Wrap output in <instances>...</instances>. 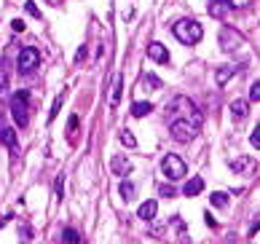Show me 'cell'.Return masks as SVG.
<instances>
[{
	"instance_id": "31",
	"label": "cell",
	"mask_w": 260,
	"mask_h": 244,
	"mask_svg": "<svg viewBox=\"0 0 260 244\" xmlns=\"http://www.w3.org/2000/svg\"><path fill=\"white\" fill-rule=\"evenodd\" d=\"M249 164V158H239V161H234V172H239V169H244Z\"/></svg>"
},
{
	"instance_id": "4",
	"label": "cell",
	"mask_w": 260,
	"mask_h": 244,
	"mask_svg": "<svg viewBox=\"0 0 260 244\" xmlns=\"http://www.w3.org/2000/svg\"><path fill=\"white\" fill-rule=\"evenodd\" d=\"M11 116L19 126L30 124V97H27V91H16L11 97Z\"/></svg>"
},
{
	"instance_id": "5",
	"label": "cell",
	"mask_w": 260,
	"mask_h": 244,
	"mask_svg": "<svg viewBox=\"0 0 260 244\" xmlns=\"http://www.w3.org/2000/svg\"><path fill=\"white\" fill-rule=\"evenodd\" d=\"M161 172L169 177V180H182L185 177V161L180 156H174V153H169V156H164V161H161Z\"/></svg>"
},
{
	"instance_id": "24",
	"label": "cell",
	"mask_w": 260,
	"mask_h": 244,
	"mask_svg": "<svg viewBox=\"0 0 260 244\" xmlns=\"http://www.w3.org/2000/svg\"><path fill=\"white\" fill-rule=\"evenodd\" d=\"M249 99H252V102L260 99V83H257V81L252 83V86H249Z\"/></svg>"
},
{
	"instance_id": "30",
	"label": "cell",
	"mask_w": 260,
	"mask_h": 244,
	"mask_svg": "<svg viewBox=\"0 0 260 244\" xmlns=\"http://www.w3.org/2000/svg\"><path fill=\"white\" fill-rule=\"evenodd\" d=\"M27 14H30V16H41V11H38V6H35L32 0H30V3H27Z\"/></svg>"
},
{
	"instance_id": "32",
	"label": "cell",
	"mask_w": 260,
	"mask_h": 244,
	"mask_svg": "<svg viewBox=\"0 0 260 244\" xmlns=\"http://www.w3.org/2000/svg\"><path fill=\"white\" fill-rule=\"evenodd\" d=\"M11 27H14L16 32H22V30H24V22H22V19H14V22H11Z\"/></svg>"
},
{
	"instance_id": "21",
	"label": "cell",
	"mask_w": 260,
	"mask_h": 244,
	"mask_svg": "<svg viewBox=\"0 0 260 244\" xmlns=\"http://www.w3.org/2000/svg\"><path fill=\"white\" fill-rule=\"evenodd\" d=\"M62 239H64V244L81 241V239H78V231H76V228H67V231H64V236H62Z\"/></svg>"
},
{
	"instance_id": "3",
	"label": "cell",
	"mask_w": 260,
	"mask_h": 244,
	"mask_svg": "<svg viewBox=\"0 0 260 244\" xmlns=\"http://www.w3.org/2000/svg\"><path fill=\"white\" fill-rule=\"evenodd\" d=\"M169 116H172V118L199 121V124H201V113L196 110V105H193L188 97H174V99H172V108H169Z\"/></svg>"
},
{
	"instance_id": "26",
	"label": "cell",
	"mask_w": 260,
	"mask_h": 244,
	"mask_svg": "<svg viewBox=\"0 0 260 244\" xmlns=\"http://www.w3.org/2000/svg\"><path fill=\"white\" fill-rule=\"evenodd\" d=\"M54 191H57V196H59V199L64 196V177H57V183H54Z\"/></svg>"
},
{
	"instance_id": "15",
	"label": "cell",
	"mask_w": 260,
	"mask_h": 244,
	"mask_svg": "<svg viewBox=\"0 0 260 244\" xmlns=\"http://www.w3.org/2000/svg\"><path fill=\"white\" fill-rule=\"evenodd\" d=\"M247 113H249V108H247L244 99H236L234 105H231V116H234V118H244Z\"/></svg>"
},
{
	"instance_id": "12",
	"label": "cell",
	"mask_w": 260,
	"mask_h": 244,
	"mask_svg": "<svg viewBox=\"0 0 260 244\" xmlns=\"http://www.w3.org/2000/svg\"><path fill=\"white\" fill-rule=\"evenodd\" d=\"M204 191V180H201V177H193V180H188V183H185V196H188V199H191V196H199Z\"/></svg>"
},
{
	"instance_id": "22",
	"label": "cell",
	"mask_w": 260,
	"mask_h": 244,
	"mask_svg": "<svg viewBox=\"0 0 260 244\" xmlns=\"http://www.w3.org/2000/svg\"><path fill=\"white\" fill-rule=\"evenodd\" d=\"M142 83H145V86H151V89H161V81L156 78V75H145Z\"/></svg>"
},
{
	"instance_id": "19",
	"label": "cell",
	"mask_w": 260,
	"mask_h": 244,
	"mask_svg": "<svg viewBox=\"0 0 260 244\" xmlns=\"http://www.w3.org/2000/svg\"><path fill=\"white\" fill-rule=\"evenodd\" d=\"M118 193H121V199H124V201H132V199H134V185L124 180V183H121V191H118Z\"/></svg>"
},
{
	"instance_id": "18",
	"label": "cell",
	"mask_w": 260,
	"mask_h": 244,
	"mask_svg": "<svg viewBox=\"0 0 260 244\" xmlns=\"http://www.w3.org/2000/svg\"><path fill=\"white\" fill-rule=\"evenodd\" d=\"M209 199H212V206H217V210H222V206L228 204V193L215 191V193H209Z\"/></svg>"
},
{
	"instance_id": "29",
	"label": "cell",
	"mask_w": 260,
	"mask_h": 244,
	"mask_svg": "<svg viewBox=\"0 0 260 244\" xmlns=\"http://www.w3.org/2000/svg\"><path fill=\"white\" fill-rule=\"evenodd\" d=\"M249 143H252L255 148H260V126H255V131L249 134Z\"/></svg>"
},
{
	"instance_id": "7",
	"label": "cell",
	"mask_w": 260,
	"mask_h": 244,
	"mask_svg": "<svg viewBox=\"0 0 260 244\" xmlns=\"http://www.w3.org/2000/svg\"><path fill=\"white\" fill-rule=\"evenodd\" d=\"M241 43H244L241 32L231 30V27H222V32H220V46H222V51H236Z\"/></svg>"
},
{
	"instance_id": "35",
	"label": "cell",
	"mask_w": 260,
	"mask_h": 244,
	"mask_svg": "<svg viewBox=\"0 0 260 244\" xmlns=\"http://www.w3.org/2000/svg\"><path fill=\"white\" fill-rule=\"evenodd\" d=\"M72 244H81V241H72Z\"/></svg>"
},
{
	"instance_id": "13",
	"label": "cell",
	"mask_w": 260,
	"mask_h": 244,
	"mask_svg": "<svg viewBox=\"0 0 260 244\" xmlns=\"http://www.w3.org/2000/svg\"><path fill=\"white\" fill-rule=\"evenodd\" d=\"M156 212H159V204L151 199V201H145V204L140 206V212H137V215H140L142 220H153V218H156Z\"/></svg>"
},
{
	"instance_id": "33",
	"label": "cell",
	"mask_w": 260,
	"mask_h": 244,
	"mask_svg": "<svg viewBox=\"0 0 260 244\" xmlns=\"http://www.w3.org/2000/svg\"><path fill=\"white\" fill-rule=\"evenodd\" d=\"M6 86H8V78H6V73H0V94L6 91Z\"/></svg>"
},
{
	"instance_id": "23",
	"label": "cell",
	"mask_w": 260,
	"mask_h": 244,
	"mask_svg": "<svg viewBox=\"0 0 260 244\" xmlns=\"http://www.w3.org/2000/svg\"><path fill=\"white\" fill-rule=\"evenodd\" d=\"M59 108H62V94H59L57 99H54V108H51V113H49V121H54V118H57V113H59Z\"/></svg>"
},
{
	"instance_id": "8",
	"label": "cell",
	"mask_w": 260,
	"mask_h": 244,
	"mask_svg": "<svg viewBox=\"0 0 260 244\" xmlns=\"http://www.w3.org/2000/svg\"><path fill=\"white\" fill-rule=\"evenodd\" d=\"M110 172L118 175V177H126L132 172V161H129L126 156H113V161H110Z\"/></svg>"
},
{
	"instance_id": "28",
	"label": "cell",
	"mask_w": 260,
	"mask_h": 244,
	"mask_svg": "<svg viewBox=\"0 0 260 244\" xmlns=\"http://www.w3.org/2000/svg\"><path fill=\"white\" fill-rule=\"evenodd\" d=\"M67 126H70V131H67V134H70V140H76V129H78V118H76V116H72Z\"/></svg>"
},
{
	"instance_id": "2",
	"label": "cell",
	"mask_w": 260,
	"mask_h": 244,
	"mask_svg": "<svg viewBox=\"0 0 260 244\" xmlns=\"http://www.w3.org/2000/svg\"><path fill=\"white\" fill-rule=\"evenodd\" d=\"M199 129H201L199 121H188V118H172L169 121V134L177 140V143H191V140L199 134Z\"/></svg>"
},
{
	"instance_id": "11",
	"label": "cell",
	"mask_w": 260,
	"mask_h": 244,
	"mask_svg": "<svg viewBox=\"0 0 260 244\" xmlns=\"http://www.w3.org/2000/svg\"><path fill=\"white\" fill-rule=\"evenodd\" d=\"M228 11H231L228 0H212V3H209V14L215 16V19H226Z\"/></svg>"
},
{
	"instance_id": "14",
	"label": "cell",
	"mask_w": 260,
	"mask_h": 244,
	"mask_svg": "<svg viewBox=\"0 0 260 244\" xmlns=\"http://www.w3.org/2000/svg\"><path fill=\"white\" fill-rule=\"evenodd\" d=\"M234 73H236V64H226V67H220V70L215 73V81H217L220 86H222V83H226V81H228Z\"/></svg>"
},
{
	"instance_id": "34",
	"label": "cell",
	"mask_w": 260,
	"mask_h": 244,
	"mask_svg": "<svg viewBox=\"0 0 260 244\" xmlns=\"http://www.w3.org/2000/svg\"><path fill=\"white\" fill-rule=\"evenodd\" d=\"M83 56H86V49H78V54H76V59H78V62H83Z\"/></svg>"
},
{
	"instance_id": "25",
	"label": "cell",
	"mask_w": 260,
	"mask_h": 244,
	"mask_svg": "<svg viewBox=\"0 0 260 244\" xmlns=\"http://www.w3.org/2000/svg\"><path fill=\"white\" fill-rule=\"evenodd\" d=\"M159 193L164 196V199H172V196H177V193H174V188H172V185H161V188H159Z\"/></svg>"
},
{
	"instance_id": "17",
	"label": "cell",
	"mask_w": 260,
	"mask_h": 244,
	"mask_svg": "<svg viewBox=\"0 0 260 244\" xmlns=\"http://www.w3.org/2000/svg\"><path fill=\"white\" fill-rule=\"evenodd\" d=\"M121 86H124V78H121V75H118V78H116V83H113V94H110V105H118V102H121Z\"/></svg>"
},
{
	"instance_id": "6",
	"label": "cell",
	"mask_w": 260,
	"mask_h": 244,
	"mask_svg": "<svg viewBox=\"0 0 260 244\" xmlns=\"http://www.w3.org/2000/svg\"><path fill=\"white\" fill-rule=\"evenodd\" d=\"M41 64V51L32 49V46H27V49L19 51V59H16V67H19V73H32L35 67Z\"/></svg>"
},
{
	"instance_id": "10",
	"label": "cell",
	"mask_w": 260,
	"mask_h": 244,
	"mask_svg": "<svg viewBox=\"0 0 260 244\" xmlns=\"http://www.w3.org/2000/svg\"><path fill=\"white\" fill-rule=\"evenodd\" d=\"M147 56H151L153 62H161V64L169 62V51H166L161 43H151V46H147Z\"/></svg>"
},
{
	"instance_id": "9",
	"label": "cell",
	"mask_w": 260,
	"mask_h": 244,
	"mask_svg": "<svg viewBox=\"0 0 260 244\" xmlns=\"http://www.w3.org/2000/svg\"><path fill=\"white\" fill-rule=\"evenodd\" d=\"M0 143L8 145L11 150H19V140H16V129L11 126H0Z\"/></svg>"
},
{
	"instance_id": "27",
	"label": "cell",
	"mask_w": 260,
	"mask_h": 244,
	"mask_svg": "<svg viewBox=\"0 0 260 244\" xmlns=\"http://www.w3.org/2000/svg\"><path fill=\"white\" fill-rule=\"evenodd\" d=\"M249 3H252V0H228L231 8H247Z\"/></svg>"
},
{
	"instance_id": "1",
	"label": "cell",
	"mask_w": 260,
	"mask_h": 244,
	"mask_svg": "<svg viewBox=\"0 0 260 244\" xmlns=\"http://www.w3.org/2000/svg\"><path fill=\"white\" fill-rule=\"evenodd\" d=\"M172 32L180 43H188V46L199 43L204 38V30H201V24L196 22V19H180V22H174Z\"/></svg>"
},
{
	"instance_id": "20",
	"label": "cell",
	"mask_w": 260,
	"mask_h": 244,
	"mask_svg": "<svg viewBox=\"0 0 260 244\" xmlns=\"http://www.w3.org/2000/svg\"><path fill=\"white\" fill-rule=\"evenodd\" d=\"M118 137H121V143H124L126 148H137V137H134V134H132V131H129V129H124V131H121Z\"/></svg>"
},
{
	"instance_id": "16",
	"label": "cell",
	"mask_w": 260,
	"mask_h": 244,
	"mask_svg": "<svg viewBox=\"0 0 260 244\" xmlns=\"http://www.w3.org/2000/svg\"><path fill=\"white\" fill-rule=\"evenodd\" d=\"M151 110H153L151 102H134V105H132V116H134V118H142V116H147Z\"/></svg>"
}]
</instances>
